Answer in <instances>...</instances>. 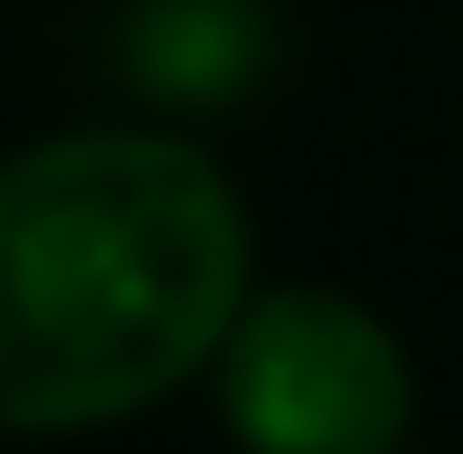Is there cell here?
<instances>
[{"mask_svg": "<svg viewBox=\"0 0 463 454\" xmlns=\"http://www.w3.org/2000/svg\"><path fill=\"white\" fill-rule=\"evenodd\" d=\"M275 57L265 0H133L123 10V76L161 105H237Z\"/></svg>", "mask_w": 463, "mask_h": 454, "instance_id": "obj_3", "label": "cell"}, {"mask_svg": "<svg viewBox=\"0 0 463 454\" xmlns=\"http://www.w3.org/2000/svg\"><path fill=\"white\" fill-rule=\"evenodd\" d=\"M246 303V209L189 142L67 133L0 161V426L180 388Z\"/></svg>", "mask_w": 463, "mask_h": 454, "instance_id": "obj_1", "label": "cell"}, {"mask_svg": "<svg viewBox=\"0 0 463 454\" xmlns=\"http://www.w3.org/2000/svg\"><path fill=\"white\" fill-rule=\"evenodd\" d=\"M218 350L227 417L256 454H388L407 436V350L350 294H265Z\"/></svg>", "mask_w": 463, "mask_h": 454, "instance_id": "obj_2", "label": "cell"}]
</instances>
